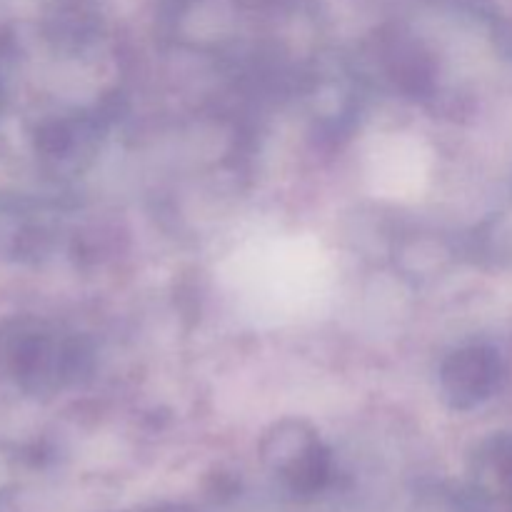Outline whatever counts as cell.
<instances>
[{"mask_svg": "<svg viewBox=\"0 0 512 512\" xmlns=\"http://www.w3.org/2000/svg\"><path fill=\"white\" fill-rule=\"evenodd\" d=\"M503 373V358L493 345H465L445 358L440 368V390L448 405L468 410L498 393Z\"/></svg>", "mask_w": 512, "mask_h": 512, "instance_id": "3957f363", "label": "cell"}, {"mask_svg": "<svg viewBox=\"0 0 512 512\" xmlns=\"http://www.w3.org/2000/svg\"><path fill=\"white\" fill-rule=\"evenodd\" d=\"M70 360L73 350L38 323H15L0 335V368L28 388L58 385Z\"/></svg>", "mask_w": 512, "mask_h": 512, "instance_id": "6da1fadb", "label": "cell"}, {"mask_svg": "<svg viewBox=\"0 0 512 512\" xmlns=\"http://www.w3.org/2000/svg\"><path fill=\"white\" fill-rule=\"evenodd\" d=\"M478 473L512 500V433L493 435L478 453Z\"/></svg>", "mask_w": 512, "mask_h": 512, "instance_id": "277c9868", "label": "cell"}, {"mask_svg": "<svg viewBox=\"0 0 512 512\" xmlns=\"http://www.w3.org/2000/svg\"><path fill=\"white\" fill-rule=\"evenodd\" d=\"M263 455L275 473L298 493H315L330 475V458L318 435L298 420L278 423L263 443Z\"/></svg>", "mask_w": 512, "mask_h": 512, "instance_id": "7a4b0ae2", "label": "cell"}]
</instances>
